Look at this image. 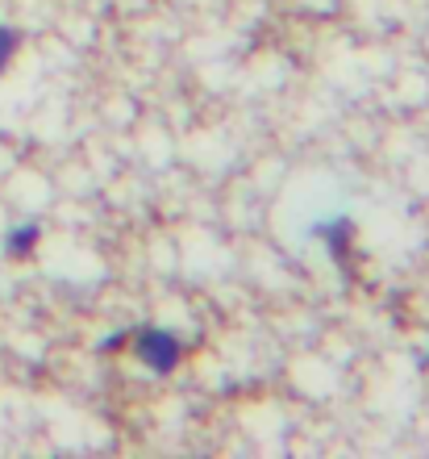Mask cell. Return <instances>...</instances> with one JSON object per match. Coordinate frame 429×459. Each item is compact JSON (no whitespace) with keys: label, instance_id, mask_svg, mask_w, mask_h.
<instances>
[{"label":"cell","instance_id":"6da1fadb","mask_svg":"<svg viewBox=\"0 0 429 459\" xmlns=\"http://www.w3.org/2000/svg\"><path fill=\"white\" fill-rule=\"evenodd\" d=\"M125 342H130L133 359L142 363L146 372L167 376V372H176L179 359H184V339L167 326H138Z\"/></svg>","mask_w":429,"mask_h":459},{"label":"cell","instance_id":"7a4b0ae2","mask_svg":"<svg viewBox=\"0 0 429 459\" xmlns=\"http://www.w3.org/2000/svg\"><path fill=\"white\" fill-rule=\"evenodd\" d=\"M317 242H325V251H330V259H334L342 272H350V259H355V221L350 218H322L317 226L309 230Z\"/></svg>","mask_w":429,"mask_h":459},{"label":"cell","instance_id":"3957f363","mask_svg":"<svg viewBox=\"0 0 429 459\" xmlns=\"http://www.w3.org/2000/svg\"><path fill=\"white\" fill-rule=\"evenodd\" d=\"M38 238H42V226H38V221H21V226H13L9 234H4L0 251H4V259H30Z\"/></svg>","mask_w":429,"mask_h":459},{"label":"cell","instance_id":"277c9868","mask_svg":"<svg viewBox=\"0 0 429 459\" xmlns=\"http://www.w3.org/2000/svg\"><path fill=\"white\" fill-rule=\"evenodd\" d=\"M17 50H21V34H17L13 25H0V75L9 72V63Z\"/></svg>","mask_w":429,"mask_h":459}]
</instances>
